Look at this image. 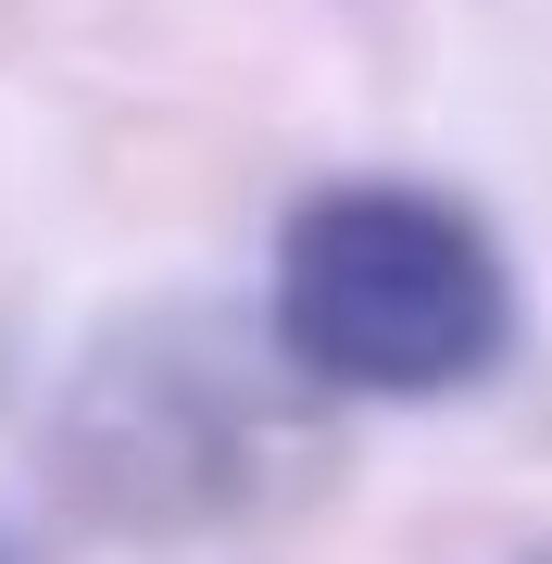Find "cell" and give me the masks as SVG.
Instances as JSON below:
<instances>
[{"instance_id":"1","label":"cell","mask_w":552,"mask_h":564,"mask_svg":"<svg viewBox=\"0 0 552 564\" xmlns=\"http://www.w3.org/2000/svg\"><path fill=\"white\" fill-rule=\"evenodd\" d=\"M515 339V276L502 239L452 188L414 176H351L314 188L277 239V351L314 389L351 402H440L490 377Z\"/></svg>"},{"instance_id":"2","label":"cell","mask_w":552,"mask_h":564,"mask_svg":"<svg viewBox=\"0 0 552 564\" xmlns=\"http://www.w3.org/2000/svg\"><path fill=\"white\" fill-rule=\"evenodd\" d=\"M0 564H13V552H0Z\"/></svg>"}]
</instances>
